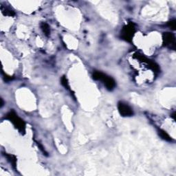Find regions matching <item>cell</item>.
Wrapping results in <instances>:
<instances>
[{
	"mask_svg": "<svg viewBox=\"0 0 176 176\" xmlns=\"http://www.w3.org/2000/svg\"><path fill=\"white\" fill-rule=\"evenodd\" d=\"M158 134H159L161 138L163 139V140H166V141L171 142L172 140H172L171 137L170 135H169L166 131H164V130H162V129H160L159 130H158Z\"/></svg>",
	"mask_w": 176,
	"mask_h": 176,
	"instance_id": "9c48e42d",
	"label": "cell"
},
{
	"mask_svg": "<svg viewBox=\"0 0 176 176\" xmlns=\"http://www.w3.org/2000/svg\"><path fill=\"white\" fill-rule=\"evenodd\" d=\"M3 105V99H1V107H2Z\"/></svg>",
	"mask_w": 176,
	"mask_h": 176,
	"instance_id": "9a60e30c",
	"label": "cell"
},
{
	"mask_svg": "<svg viewBox=\"0 0 176 176\" xmlns=\"http://www.w3.org/2000/svg\"><path fill=\"white\" fill-rule=\"evenodd\" d=\"M3 79L6 82H9L10 81H12L13 79V76H8L6 74H3Z\"/></svg>",
	"mask_w": 176,
	"mask_h": 176,
	"instance_id": "7c38bea8",
	"label": "cell"
},
{
	"mask_svg": "<svg viewBox=\"0 0 176 176\" xmlns=\"http://www.w3.org/2000/svg\"><path fill=\"white\" fill-rule=\"evenodd\" d=\"M93 79L96 81H102L105 85V87L108 90L112 91L113 90L114 88L116 86V82L114 79L112 77L108 76L105 74L99 71H95L93 73L92 75Z\"/></svg>",
	"mask_w": 176,
	"mask_h": 176,
	"instance_id": "7a4b0ae2",
	"label": "cell"
},
{
	"mask_svg": "<svg viewBox=\"0 0 176 176\" xmlns=\"http://www.w3.org/2000/svg\"><path fill=\"white\" fill-rule=\"evenodd\" d=\"M40 27H41V30L43 31V34L45 35V36L48 37L50 36V27L47 23L45 22H42L40 25Z\"/></svg>",
	"mask_w": 176,
	"mask_h": 176,
	"instance_id": "52a82bcc",
	"label": "cell"
},
{
	"mask_svg": "<svg viewBox=\"0 0 176 176\" xmlns=\"http://www.w3.org/2000/svg\"><path fill=\"white\" fill-rule=\"evenodd\" d=\"M175 112H173V114H172V116H171V117L173 118L174 119V120H175Z\"/></svg>",
	"mask_w": 176,
	"mask_h": 176,
	"instance_id": "5bb4252c",
	"label": "cell"
},
{
	"mask_svg": "<svg viewBox=\"0 0 176 176\" xmlns=\"http://www.w3.org/2000/svg\"><path fill=\"white\" fill-rule=\"evenodd\" d=\"M135 27L133 23H129L123 28L120 32V37L127 42H131L135 35Z\"/></svg>",
	"mask_w": 176,
	"mask_h": 176,
	"instance_id": "3957f363",
	"label": "cell"
},
{
	"mask_svg": "<svg viewBox=\"0 0 176 176\" xmlns=\"http://www.w3.org/2000/svg\"><path fill=\"white\" fill-rule=\"evenodd\" d=\"M37 144L38 147H39V149H40V150H41V151H42V152L43 153L44 155H45V156H47V153L46 152V151H45V149H43V146H42V145H41V144L39 143V142H37Z\"/></svg>",
	"mask_w": 176,
	"mask_h": 176,
	"instance_id": "4fadbf2b",
	"label": "cell"
},
{
	"mask_svg": "<svg viewBox=\"0 0 176 176\" xmlns=\"http://www.w3.org/2000/svg\"><path fill=\"white\" fill-rule=\"evenodd\" d=\"M61 82L62 85L67 89H70V85H69V83H68V79H67L66 76H63L61 79Z\"/></svg>",
	"mask_w": 176,
	"mask_h": 176,
	"instance_id": "30bf717a",
	"label": "cell"
},
{
	"mask_svg": "<svg viewBox=\"0 0 176 176\" xmlns=\"http://www.w3.org/2000/svg\"><path fill=\"white\" fill-rule=\"evenodd\" d=\"M163 45L169 47L172 50L175 49V37L171 32H164L162 35Z\"/></svg>",
	"mask_w": 176,
	"mask_h": 176,
	"instance_id": "277c9868",
	"label": "cell"
},
{
	"mask_svg": "<svg viewBox=\"0 0 176 176\" xmlns=\"http://www.w3.org/2000/svg\"><path fill=\"white\" fill-rule=\"evenodd\" d=\"M167 25H168V26L171 29H172V30H175V28H176V21L175 20V19L170 21V22H168Z\"/></svg>",
	"mask_w": 176,
	"mask_h": 176,
	"instance_id": "8fae6325",
	"label": "cell"
},
{
	"mask_svg": "<svg viewBox=\"0 0 176 176\" xmlns=\"http://www.w3.org/2000/svg\"><path fill=\"white\" fill-rule=\"evenodd\" d=\"M118 110L119 113L122 116H131L133 114V110L131 109V107L125 103H122V102H119L118 104Z\"/></svg>",
	"mask_w": 176,
	"mask_h": 176,
	"instance_id": "5b68a950",
	"label": "cell"
},
{
	"mask_svg": "<svg viewBox=\"0 0 176 176\" xmlns=\"http://www.w3.org/2000/svg\"><path fill=\"white\" fill-rule=\"evenodd\" d=\"M6 118L13 123L15 127L18 129V131L22 134H25L26 123L17 116V114H16L14 111H10L9 113L7 114Z\"/></svg>",
	"mask_w": 176,
	"mask_h": 176,
	"instance_id": "6da1fadb",
	"label": "cell"
},
{
	"mask_svg": "<svg viewBox=\"0 0 176 176\" xmlns=\"http://www.w3.org/2000/svg\"><path fill=\"white\" fill-rule=\"evenodd\" d=\"M1 13H3V15L5 16H9V17H14L15 15V13L13 10L10 9V8L6 6H3L1 5Z\"/></svg>",
	"mask_w": 176,
	"mask_h": 176,
	"instance_id": "8992f818",
	"label": "cell"
},
{
	"mask_svg": "<svg viewBox=\"0 0 176 176\" xmlns=\"http://www.w3.org/2000/svg\"><path fill=\"white\" fill-rule=\"evenodd\" d=\"M5 157H6L7 159L9 162L11 164L12 166L14 169H16V165H17V158H16L15 156L12 154H4Z\"/></svg>",
	"mask_w": 176,
	"mask_h": 176,
	"instance_id": "ba28073f",
	"label": "cell"
}]
</instances>
